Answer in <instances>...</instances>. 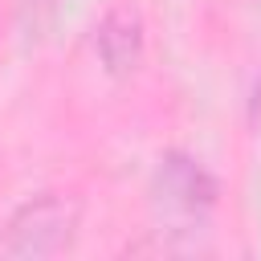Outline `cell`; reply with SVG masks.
<instances>
[{
    "instance_id": "cell-1",
    "label": "cell",
    "mask_w": 261,
    "mask_h": 261,
    "mask_svg": "<svg viewBox=\"0 0 261 261\" xmlns=\"http://www.w3.org/2000/svg\"><path fill=\"white\" fill-rule=\"evenodd\" d=\"M82 208L69 192H37L24 200L4 228V253L8 257H57L77 237Z\"/></svg>"
},
{
    "instance_id": "cell-2",
    "label": "cell",
    "mask_w": 261,
    "mask_h": 261,
    "mask_svg": "<svg viewBox=\"0 0 261 261\" xmlns=\"http://www.w3.org/2000/svg\"><path fill=\"white\" fill-rule=\"evenodd\" d=\"M155 200L175 216H204L216 204V179L200 159L167 151L155 167Z\"/></svg>"
},
{
    "instance_id": "cell-3",
    "label": "cell",
    "mask_w": 261,
    "mask_h": 261,
    "mask_svg": "<svg viewBox=\"0 0 261 261\" xmlns=\"http://www.w3.org/2000/svg\"><path fill=\"white\" fill-rule=\"evenodd\" d=\"M94 49L110 73H130L143 57V20L130 8H110L94 29Z\"/></svg>"
},
{
    "instance_id": "cell-4",
    "label": "cell",
    "mask_w": 261,
    "mask_h": 261,
    "mask_svg": "<svg viewBox=\"0 0 261 261\" xmlns=\"http://www.w3.org/2000/svg\"><path fill=\"white\" fill-rule=\"evenodd\" d=\"M20 12H24V24H29V33L37 37V12L53 16V0H24V4H20Z\"/></svg>"
}]
</instances>
